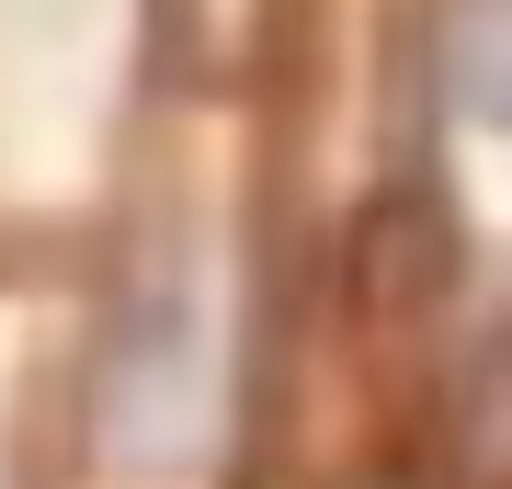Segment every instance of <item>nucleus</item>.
Segmentation results:
<instances>
[{"mask_svg": "<svg viewBox=\"0 0 512 489\" xmlns=\"http://www.w3.org/2000/svg\"><path fill=\"white\" fill-rule=\"evenodd\" d=\"M444 80L467 91V114L512 126V0H467L456 35H444Z\"/></svg>", "mask_w": 512, "mask_h": 489, "instance_id": "nucleus-2", "label": "nucleus"}, {"mask_svg": "<svg viewBox=\"0 0 512 489\" xmlns=\"http://www.w3.org/2000/svg\"><path fill=\"white\" fill-rule=\"evenodd\" d=\"M217 330H205V285L183 262H148L126 296H114V342H103V376H92V433H103V467H183L194 433H205V376Z\"/></svg>", "mask_w": 512, "mask_h": 489, "instance_id": "nucleus-1", "label": "nucleus"}]
</instances>
